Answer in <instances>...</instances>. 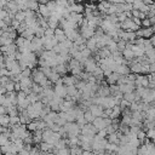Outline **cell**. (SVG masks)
Here are the masks:
<instances>
[{
  "mask_svg": "<svg viewBox=\"0 0 155 155\" xmlns=\"http://www.w3.org/2000/svg\"><path fill=\"white\" fill-rule=\"evenodd\" d=\"M31 80H33V82H35V84H39L40 86H42V87H46V86H50L52 82L46 78V75L39 69V68H34L33 70H31Z\"/></svg>",
  "mask_w": 155,
  "mask_h": 155,
  "instance_id": "obj_1",
  "label": "cell"
},
{
  "mask_svg": "<svg viewBox=\"0 0 155 155\" xmlns=\"http://www.w3.org/2000/svg\"><path fill=\"white\" fill-rule=\"evenodd\" d=\"M94 31H96V29L94 28H92V27H90L88 24H87V21L84 18V21H82V23H81V25H80V35L84 38V39H90V38H92L93 35H94Z\"/></svg>",
  "mask_w": 155,
  "mask_h": 155,
  "instance_id": "obj_2",
  "label": "cell"
},
{
  "mask_svg": "<svg viewBox=\"0 0 155 155\" xmlns=\"http://www.w3.org/2000/svg\"><path fill=\"white\" fill-rule=\"evenodd\" d=\"M30 44H31V52H34L35 54H40L44 50V44H42V39L41 38H38V36H34L31 40H30Z\"/></svg>",
  "mask_w": 155,
  "mask_h": 155,
  "instance_id": "obj_3",
  "label": "cell"
},
{
  "mask_svg": "<svg viewBox=\"0 0 155 155\" xmlns=\"http://www.w3.org/2000/svg\"><path fill=\"white\" fill-rule=\"evenodd\" d=\"M82 65H84V70H85L86 73L92 74V73L96 70V68L98 67V63H97V61H96L93 57H90V58H87V59L82 63Z\"/></svg>",
  "mask_w": 155,
  "mask_h": 155,
  "instance_id": "obj_4",
  "label": "cell"
},
{
  "mask_svg": "<svg viewBox=\"0 0 155 155\" xmlns=\"http://www.w3.org/2000/svg\"><path fill=\"white\" fill-rule=\"evenodd\" d=\"M80 134H84V136H90V137H94V136L97 134V130H96V127H94L92 124L86 122L84 126H81Z\"/></svg>",
  "mask_w": 155,
  "mask_h": 155,
  "instance_id": "obj_5",
  "label": "cell"
},
{
  "mask_svg": "<svg viewBox=\"0 0 155 155\" xmlns=\"http://www.w3.org/2000/svg\"><path fill=\"white\" fill-rule=\"evenodd\" d=\"M88 110L92 113V115L94 117L103 116V114H104V108L102 105H99V104H91L90 108H88Z\"/></svg>",
  "mask_w": 155,
  "mask_h": 155,
  "instance_id": "obj_6",
  "label": "cell"
},
{
  "mask_svg": "<svg viewBox=\"0 0 155 155\" xmlns=\"http://www.w3.org/2000/svg\"><path fill=\"white\" fill-rule=\"evenodd\" d=\"M38 13H39V16H41V17H44V18H48L50 17V15H51V11L48 10V7H47V5H44V4H39V7H38Z\"/></svg>",
  "mask_w": 155,
  "mask_h": 155,
  "instance_id": "obj_7",
  "label": "cell"
},
{
  "mask_svg": "<svg viewBox=\"0 0 155 155\" xmlns=\"http://www.w3.org/2000/svg\"><path fill=\"white\" fill-rule=\"evenodd\" d=\"M38 147H39V149H40V151L41 153H51L52 150H53V144H50V143H47V142H40L39 144H36Z\"/></svg>",
  "mask_w": 155,
  "mask_h": 155,
  "instance_id": "obj_8",
  "label": "cell"
},
{
  "mask_svg": "<svg viewBox=\"0 0 155 155\" xmlns=\"http://www.w3.org/2000/svg\"><path fill=\"white\" fill-rule=\"evenodd\" d=\"M131 50L133 51L134 57H140V56L145 54V52H144V45H136V44H133L131 46Z\"/></svg>",
  "mask_w": 155,
  "mask_h": 155,
  "instance_id": "obj_9",
  "label": "cell"
},
{
  "mask_svg": "<svg viewBox=\"0 0 155 155\" xmlns=\"http://www.w3.org/2000/svg\"><path fill=\"white\" fill-rule=\"evenodd\" d=\"M52 69H53L56 73H58L59 75H65V74L69 71L67 63H61V64H57V65H56V67H53Z\"/></svg>",
  "mask_w": 155,
  "mask_h": 155,
  "instance_id": "obj_10",
  "label": "cell"
},
{
  "mask_svg": "<svg viewBox=\"0 0 155 155\" xmlns=\"http://www.w3.org/2000/svg\"><path fill=\"white\" fill-rule=\"evenodd\" d=\"M75 107V102L74 101H68V99H64L61 104V110L59 111H68L70 109H73Z\"/></svg>",
  "mask_w": 155,
  "mask_h": 155,
  "instance_id": "obj_11",
  "label": "cell"
},
{
  "mask_svg": "<svg viewBox=\"0 0 155 155\" xmlns=\"http://www.w3.org/2000/svg\"><path fill=\"white\" fill-rule=\"evenodd\" d=\"M54 38L57 39L58 42H63L64 40H67V36L64 34V30L62 28H58V27L54 29Z\"/></svg>",
  "mask_w": 155,
  "mask_h": 155,
  "instance_id": "obj_12",
  "label": "cell"
},
{
  "mask_svg": "<svg viewBox=\"0 0 155 155\" xmlns=\"http://www.w3.org/2000/svg\"><path fill=\"white\" fill-rule=\"evenodd\" d=\"M119 76H120V74H117V73H115V71H113L110 75H108L104 80H105V82L108 84V85H115L116 82H117V79H119Z\"/></svg>",
  "mask_w": 155,
  "mask_h": 155,
  "instance_id": "obj_13",
  "label": "cell"
},
{
  "mask_svg": "<svg viewBox=\"0 0 155 155\" xmlns=\"http://www.w3.org/2000/svg\"><path fill=\"white\" fill-rule=\"evenodd\" d=\"M121 113H122L121 108L119 107V104H116V105H114V107L111 108V113H110V115H109L108 117H110L111 120H114V119H119V116L121 115Z\"/></svg>",
  "mask_w": 155,
  "mask_h": 155,
  "instance_id": "obj_14",
  "label": "cell"
},
{
  "mask_svg": "<svg viewBox=\"0 0 155 155\" xmlns=\"http://www.w3.org/2000/svg\"><path fill=\"white\" fill-rule=\"evenodd\" d=\"M67 8L69 10V12H75V13H82V11H84V6H82L80 2H79V4L74 2L73 5L68 6Z\"/></svg>",
  "mask_w": 155,
  "mask_h": 155,
  "instance_id": "obj_15",
  "label": "cell"
},
{
  "mask_svg": "<svg viewBox=\"0 0 155 155\" xmlns=\"http://www.w3.org/2000/svg\"><path fill=\"white\" fill-rule=\"evenodd\" d=\"M96 53H97L101 58H108V57H110V56H111V52L108 50V47H107V46H104V47L99 48Z\"/></svg>",
  "mask_w": 155,
  "mask_h": 155,
  "instance_id": "obj_16",
  "label": "cell"
},
{
  "mask_svg": "<svg viewBox=\"0 0 155 155\" xmlns=\"http://www.w3.org/2000/svg\"><path fill=\"white\" fill-rule=\"evenodd\" d=\"M107 140L108 143H115V144H119V132H114V133H110V134H107Z\"/></svg>",
  "mask_w": 155,
  "mask_h": 155,
  "instance_id": "obj_17",
  "label": "cell"
},
{
  "mask_svg": "<svg viewBox=\"0 0 155 155\" xmlns=\"http://www.w3.org/2000/svg\"><path fill=\"white\" fill-rule=\"evenodd\" d=\"M33 142H34V144H39L40 142H42V131L41 130L33 132Z\"/></svg>",
  "mask_w": 155,
  "mask_h": 155,
  "instance_id": "obj_18",
  "label": "cell"
},
{
  "mask_svg": "<svg viewBox=\"0 0 155 155\" xmlns=\"http://www.w3.org/2000/svg\"><path fill=\"white\" fill-rule=\"evenodd\" d=\"M122 57H124L125 59H127V61H132V59L136 58V57H134V53H133V51H132L131 48H125V50L122 51Z\"/></svg>",
  "mask_w": 155,
  "mask_h": 155,
  "instance_id": "obj_19",
  "label": "cell"
},
{
  "mask_svg": "<svg viewBox=\"0 0 155 155\" xmlns=\"http://www.w3.org/2000/svg\"><path fill=\"white\" fill-rule=\"evenodd\" d=\"M65 88H67V96H69V97H75L78 93H79V91H78V88L75 87V85H70V86H65Z\"/></svg>",
  "mask_w": 155,
  "mask_h": 155,
  "instance_id": "obj_20",
  "label": "cell"
},
{
  "mask_svg": "<svg viewBox=\"0 0 155 155\" xmlns=\"http://www.w3.org/2000/svg\"><path fill=\"white\" fill-rule=\"evenodd\" d=\"M0 125L2 127H8L10 126V115L8 114H1L0 115Z\"/></svg>",
  "mask_w": 155,
  "mask_h": 155,
  "instance_id": "obj_21",
  "label": "cell"
},
{
  "mask_svg": "<svg viewBox=\"0 0 155 155\" xmlns=\"http://www.w3.org/2000/svg\"><path fill=\"white\" fill-rule=\"evenodd\" d=\"M13 19H16V21H18V22H24V19H25V11L24 10H19L18 12H16L15 13V16H13Z\"/></svg>",
  "mask_w": 155,
  "mask_h": 155,
  "instance_id": "obj_22",
  "label": "cell"
},
{
  "mask_svg": "<svg viewBox=\"0 0 155 155\" xmlns=\"http://www.w3.org/2000/svg\"><path fill=\"white\" fill-rule=\"evenodd\" d=\"M47 79H48V80H50V81H51V82L54 85V84H56V82H57V81L61 79V75H59L58 73H56V71L52 69V71H51V74L47 76Z\"/></svg>",
  "mask_w": 155,
  "mask_h": 155,
  "instance_id": "obj_23",
  "label": "cell"
},
{
  "mask_svg": "<svg viewBox=\"0 0 155 155\" xmlns=\"http://www.w3.org/2000/svg\"><path fill=\"white\" fill-rule=\"evenodd\" d=\"M122 98H124V99H126L127 102L132 103V102H134V101H136V92H134V91H132V92H127V93H124Z\"/></svg>",
  "mask_w": 155,
  "mask_h": 155,
  "instance_id": "obj_24",
  "label": "cell"
},
{
  "mask_svg": "<svg viewBox=\"0 0 155 155\" xmlns=\"http://www.w3.org/2000/svg\"><path fill=\"white\" fill-rule=\"evenodd\" d=\"M145 134H147V138H149L151 142L155 143V128H149L145 131Z\"/></svg>",
  "mask_w": 155,
  "mask_h": 155,
  "instance_id": "obj_25",
  "label": "cell"
},
{
  "mask_svg": "<svg viewBox=\"0 0 155 155\" xmlns=\"http://www.w3.org/2000/svg\"><path fill=\"white\" fill-rule=\"evenodd\" d=\"M84 117H85L86 122H88V124H92V121H93V119H94V116L92 115V113H91L88 109L84 113Z\"/></svg>",
  "mask_w": 155,
  "mask_h": 155,
  "instance_id": "obj_26",
  "label": "cell"
},
{
  "mask_svg": "<svg viewBox=\"0 0 155 155\" xmlns=\"http://www.w3.org/2000/svg\"><path fill=\"white\" fill-rule=\"evenodd\" d=\"M116 47H117V51L122 52V51L126 48V41H125V40H122V39H120V40L116 42Z\"/></svg>",
  "mask_w": 155,
  "mask_h": 155,
  "instance_id": "obj_27",
  "label": "cell"
},
{
  "mask_svg": "<svg viewBox=\"0 0 155 155\" xmlns=\"http://www.w3.org/2000/svg\"><path fill=\"white\" fill-rule=\"evenodd\" d=\"M31 92H35V93L40 94V93L42 92V86H40L39 84L33 82V85H31Z\"/></svg>",
  "mask_w": 155,
  "mask_h": 155,
  "instance_id": "obj_28",
  "label": "cell"
},
{
  "mask_svg": "<svg viewBox=\"0 0 155 155\" xmlns=\"http://www.w3.org/2000/svg\"><path fill=\"white\" fill-rule=\"evenodd\" d=\"M21 124L19 121V115H15V116H10V126H15Z\"/></svg>",
  "mask_w": 155,
  "mask_h": 155,
  "instance_id": "obj_29",
  "label": "cell"
},
{
  "mask_svg": "<svg viewBox=\"0 0 155 155\" xmlns=\"http://www.w3.org/2000/svg\"><path fill=\"white\" fill-rule=\"evenodd\" d=\"M130 102H127L126 99H124V98H121L120 99V102H119V107L121 108V110H124V109H126V108H128L130 107Z\"/></svg>",
  "mask_w": 155,
  "mask_h": 155,
  "instance_id": "obj_30",
  "label": "cell"
},
{
  "mask_svg": "<svg viewBox=\"0 0 155 155\" xmlns=\"http://www.w3.org/2000/svg\"><path fill=\"white\" fill-rule=\"evenodd\" d=\"M24 40H25V39H24L23 36H21V35H19V36H17V38L15 39V44H16L17 48H18V47H21V46L24 44Z\"/></svg>",
  "mask_w": 155,
  "mask_h": 155,
  "instance_id": "obj_31",
  "label": "cell"
},
{
  "mask_svg": "<svg viewBox=\"0 0 155 155\" xmlns=\"http://www.w3.org/2000/svg\"><path fill=\"white\" fill-rule=\"evenodd\" d=\"M56 154L57 155H70V151H69V147L67 148H62V149H59V150H57L56 151Z\"/></svg>",
  "mask_w": 155,
  "mask_h": 155,
  "instance_id": "obj_32",
  "label": "cell"
},
{
  "mask_svg": "<svg viewBox=\"0 0 155 155\" xmlns=\"http://www.w3.org/2000/svg\"><path fill=\"white\" fill-rule=\"evenodd\" d=\"M140 27L142 28H148V27H151V23H150V19L147 17V18H144V19H142L140 21Z\"/></svg>",
  "mask_w": 155,
  "mask_h": 155,
  "instance_id": "obj_33",
  "label": "cell"
},
{
  "mask_svg": "<svg viewBox=\"0 0 155 155\" xmlns=\"http://www.w3.org/2000/svg\"><path fill=\"white\" fill-rule=\"evenodd\" d=\"M97 136H99L101 138H105V137H107V131H105V128L97 131Z\"/></svg>",
  "mask_w": 155,
  "mask_h": 155,
  "instance_id": "obj_34",
  "label": "cell"
},
{
  "mask_svg": "<svg viewBox=\"0 0 155 155\" xmlns=\"http://www.w3.org/2000/svg\"><path fill=\"white\" fill-rule=\"evenodd\" d=\"M10 1H11V0H0V8L6 7V5H7Z\"/></svg>",
  "mask_w": 155,
  "mask_h": 155,
  "instance_id": "obj_35",
  "label": "cell"
},
{
  "mask_svg": "<svg viewBox=\"0 0 155 155\" xmlns=\"http://www.w3.org/2000/svg\"><path fill=\"white\" fill-rule=\"evenodd\" d=\"M18 155H29V150H27L25 148H23L22 150L18 151Z\"/></svg>",
  "mask_w": 155,
  "mask_h": 155,
  "instance_id": "obj_36",
  "label": "cell"
},
{
  "mask_svg": "<svg viewBox=\"0 0 155 155\" xmlns=\"http://www.w3.org/2000/svg\"><path fill=\"white\" fill-rule=\"evenodd\" d=\"M81 155H94V151H92V150H82Z\"/></svg>",
  "mask_w": 155,
  "mask_h": 155,
  "instance_id": "obj_37",
  "label": "cell"
},
{
  "mask_svg": "<svg viewBox=\"0 0 155 155\" xmlns=\"http://www.w3.org/2000/svg\"><path fill=\"white\" fill-rule=\"evenodd\" d=\"M132 21H133L137 25H139V27H140V21H142V19H139V18H137V17H132Z\"/></svg>",
  "mask_w": 155,
  "mask_h": 155,
  "instance_id": "obj_38",
  "label": "cell"
},
{
  "mask_svg": "<svg viewBox=\"0 0 155 155\" xmlns=\"http://www.w3.org/2000/svg\"><path fill=\"white\" fill-rule=\"evenodd\" d=\"M1 114H6V108L0 104V115H1Z\"/></svg>",
  "mask_w": 155,
  "mask_h": 155,
  "instance_id": "obj_39",
  "label": "cell"
},
{
  "mask_svg": "<svg viewBox=\"0 0 155 155\" xmlns=\"http://www.w3.org/2000/svg\"><path fill=\"white\" fill-rule=\"evenodd\" d=\"M111 4H124L125 0H110Z\"/></svg>",
  "mask_w": 155,
  "mask_h": 155,
  "instance_id": "obj_40",
  "label": "cell"
},
{
  "mask_svg": "<svg viewBox=\"0 0 155 155\" xmlns=\"http://www.w3.org/2000/svg\"><path fill=\"white\" fill-rule=\"evenodd\" d=\"M48 1H50V0H38V2H39V4H44V5H46Z\"/></svg>",
  "mask_w": 155,
  "mask_h": 155,
  "instance_id": "obj_41",
  "label": "cell"
},
{
  "mask_svg": "<svg viewBox=\"0 0 155 155\" xmlns=\"http://www.w3.org/2000/svg\"><path fill=\"white\" fill-rule=\"evenodd\" d=\"M150 74H151V76H153V80L155 81V71H154V73H150Z\"/></svg>",
  "mask_w": 155,
  "mask_h": 155,
  "instance_id": "obj_42",
  "label": "cell"
},
{
  "mask_svg": "<svg viewBox=\"0 0 155 155\" xmlns=\"http://www.w3.org/2000/svg\"><path fill=\"white\" fill-rule=\"evenodd\" d=\"M105 153V151H104ZM104 153H94V155H104Z\"/></svg>",
  "mask_w": 155,
  "mask_h": 155,
  "instance_id": "obj_43",
  "label": "cell"
},
{
  "mask_svg": "<svg viewBox=\"0 0 155 155\" xmlns=\"http://www.w3.org/2000/svg\"><path fill=\"white\" fill-rule=\"evenodd\" d=\"M2 33H4V29H2V28H1V27H0V36H1V35H2Z\"/></svg>",
  "mask_w": 155,
  "mask_h": 155,
  "instance_id": "obj_44",
  "label": "cell"
},
{
  "mask_svg": "<svg viewBox=\"0 0 155 155\" xmlns=\"http://www.w3.org/2000/svg\"><path fill=\"white\" fill-rule=\"evenodd\" d=\"M50 1H54V0H50Z\"/></svg>",
  "mask_w": 155,
  "mask_h": 155,
  "instance_id": "obj_45",
  "label": "cell"
},
{
  "mask_svg": "<svg viewBox=\"0 0 155 155\" xmlns=\"http://www.w3.org/2000/svg\"><path fill=\"white\" fill-rule=\"evenodd\" d=\"M107 1H110V0H107Z\"/></svg>",
  "mask_w": 155,
  "mask_h": 155,
  "instance_id": "obj_46",
  "label": "cell"
}]
</instances>
